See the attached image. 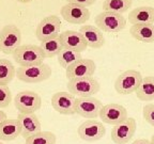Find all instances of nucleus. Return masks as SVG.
<instances>
[{
    "mask_svg": "<svg viewBox=\"0 0 154 144\" xmlns=\"http://www.w3.org/2000/svg\"><path fill=\"white\" fill-rule=\"evenodd\" d=\"M22 43V32L15 25H7L0 30V50L5 55H13Z\"/></svg>",
    "mask_w": 154,
    "mask_h": 144,
    "instance_id": "nucleus-6",
    "label": "nucleus"
},
{
    "mask_svg": "<svg viewBox=\"0 0 154 144\" xmlns=\"http://www.w3.org/2000/svg\"><path fill=\"white\" fill-rule=\"evenodd\" d=\"M137 129V123L133 118H128L111 129V140L115 144H128L134 137Z\"/></svg>",
    "mask_w": 154,
    "mask_h": 144,
    "instance_id": "nucleus-11",
    "label": "nucleus"
},
{
    "mask_svg": "<svg viewBox=\"0 0 154 144\" xmlns=\"http://www.w3.org/2000/svg\"><path fill=\"white\" fill-rule=\"evenodd\" d=\"M130 33L138 42L154 43V24L132 25Z\"/></svg>",
    "mask_w": 154,
    "mask_h": 144,
    "instance_id": "nucleus-21",
    "label": "nucleus"
},
{
    "mask_svg": "<svg viewBox=\"0 0 154 144\" xmlns=\"http://www.w3.org/2000/svg\"><path fill=\"white\" fill-rule=\"evenodd\" d=\"M60 15L65 22L72 25H84L91 16L88 8L75 3H66L60 9Z\"/></svg>",
    "mask_w": 154,
    "mask_h": 144,
    "instance_id": "nucleus-10",
    "label": "nucleus"
},
{
    "mask_svg": "<svg viewBox=\"0 0 154 144\" xmlns=\"http://www.w3.org/2000/svg\"><path fill=\"white\" fill-rule=\"evenodd\" d=\"M14 106L19 113H35L42 107V98L33 91H23L14 97Z\"/></svg>",
    "mask_w": 154,
    "mask_h": 144,
    "instance_id": "nucleus-7",
    "label": "nucleus"
},
{
    "mask_svg": "<svg viewBox=\"0 0 154 144\" xmlns=\"http://www.w3.org/2000/svg\"><path fill=\"white\" fill-rule=\"evenodd\" d=\"M25 140V144H56L57 138L54 132L41 130Z\"/></svg>",
    "mask_w": 154,
    "mask_h": 144,
    "instance_id": "nucleus-27",
    "label": "nucleus"
},
{
    "mask_svg": "<svg viewBox=\"0 0 154 144\" xmlns=\"http://www.w3.org/2000/svg\"><path fill=\"white\" fill-rule=\"evenodd\" d=\"M51 67L42 63L31 66H20L16 70V77L20 81L26 83H38L49 79L51 76Z\"/></svg>",
    "mask_w": 154,
    "mask_h": 144,
    "instance_id": "nucleus-3",
    "label": "nucleus"
},
{
    "mask_svg": "<svg viewBox=\"0 0 154 144\" xmlns=\"http://www.w3.org/2000/svg\"><path fill=\"white\" fill-rule=\"evenodd\" d=\"M79 138L87 142H95L105 136L106 128L102 122L96 120H87L77 128Z\"/></svg>",
    "mask_w": 154,
    "mask_h": 144,
    "instance_id": "nucleus-12",
    "label": "nucleus"
},
{
    "mask_svg": "<svg viewBox=\"0 0 154 144\" xmlns=\"http://www.w3.org/2000/svg\"><path fill=\"white\" fill-rule=\"evenodd\" d=\"M40 47L43 50L45 59H51V58L57 57L59 55V52L63 49V46L61 44L59 35L41 42L40 43Z\"/></svg>",
    "mask_w": 154,
    "mask_h": 144,
    "instance_id": "nucleus-23",
    "label": "nucleus"
},
{
    "mask_svg": "<svg viewBox=\"0 0 154 144\" xmlns=\"http://www.w3.org/2000/svg\"><path fill=\"white\" fill-rule=\"evenodd\" d=\"M61 44L63 48L71 49L76 52L82 53L88 47L86 43V40L82 35L79 31H74V30H66L59 34Z\"/></svg>",
    "mask_w": 154,
    "mask_h": 144,
    "instance_id": "nucleus-16",
    "label": "nucleus"
},
{
    "mask_svg": "<svg viewBox=\"0 0 154 144\" xmlns=\"http://www.w3.org/2000/svg\"><path fill=\"white\" fill-rule=\"evenodd\" d=\"M67 3H75V4L82 5V7L88 8L90 5L94 4L96 2V0H65Z\"/></svg>",
    "mask_w": 154,
    "mask_h": 144,
    "instance_id": "nucleus-30",
    "label": "nucleus"
},
{
    "mask_svg": "<svg viewBox=\"0 0 154 144\" xmlns=\"http://www.w3.org/2000/svg\"><path fill=\"white\" fill-rule=\"evenodd\" d=\"M132 144H150V140H148V139H137V140H135Z\"/></svg>",
    "mask_w": 154,
    "mask_h": 144,
    "instance_id": "nucleus-31",
    "label": "nucleus"
},
{
    "mask_svg": "<svg viewBox=\"0 0 154 144\" xmlns=\"http://www.w3.org/2000/svg\"><path fill=\"white\" fill-rule=\"evenodd\" d=\"M103 104L94 96L90 97H76L75 101V113L89 120H95L99 118Z\"/></svg>",
    "mask_w": 154,
    "mask_h": 144,
    "instance_id": "nucleus-8",
    "label": "nucleus"
},
{
    "mask_svg": "<svg viewBox=\"0 0 154 144\" xmlns=\"http://www.w3.org/2000/svg\"><path fill=\"white\" fill-rule=\"evenodd\" d=\"M8 118V116H7V114H5V112H3L2 110H0V124L1 123H3L5 120Z\"/></svg>",
    "mask_w": 154,
    "mask_h": 144,
    "instance_id": "nucleus-32",
    "label": "nucleus"
},
{
    "mask_svg": "<svg viewBox=\"0 0 154 144\" xmlns=\"http://www.w3.org/2000/svg\"><path fill=\"white\" fill-rule=\"evenodd\" d=\"M128 22L132 25L154 24V8L138 7L128 13Z\"/></svg>",
    "mask_w": 154,
    "mask_h": 144,
    "instance_id": "nucleus-19",
    "label": "nucleus"
},
{
    "mask_svg": "<svg viewBox=\"0 0 154 144\" xmlns=\"http://www.w3.org/2000/svg\"><path fill=\"white\" fill-rule=\"evenodd\" d=\"M133 0H104L103 10L108 12H115L119 14L128 12L132 8Z\"/></svg>",
    "mask_w": 154,
    "mask_h": 144,
    "instance_id": "nucleus-25",
    "label": "nucleus"
},
{
    "mask_svg": "<svg viewBox=\"0 0 154 144\" xmlns=\"http://www.w3.org/2000/svg\"><path fill=\"white\" fill-rule=\"evenodd\" d=\"M17 120L22 127L20 136L24 139H27L32 134L41 131L42 125L35 113H19Z\"/></svg>",
    "mask_w": 154,
    "mask_h": 144,
    "instance_id": "nucleus-17",
    "label": "nucleus"
},
{
    "mask_svg": "<svg viewBox=\"0 0 154 144\" xmlns=\"http://www.w3.org/2000/svg\"><path fill=\"white\" fill-rule=\"evenodd\" d=\"M22 127L17 118H7L0 124V140L1 141H13L20 136Z\"/></svg>",
    "mask_w": 154,
    "mask_h": 144,
    "instance_id": "nucleus-20",
    "label": "nucleus"
},
{
    "mask_svg": "<svg viewBox=\"0 0 154 144\" xmlns=\"http://www.w3.org/2000/svg\"><path fill=\"white\" fill-rule=\"evenodd\" d=\"M150 144H154V134L151 137V140H150Z\"/></svg>",
    "mask_w": 154,
    "mask_h": 144,
    "instance_id": "nucleus-34",
    "label": "nucleus"
},
{
    "mask_svg": "<svg viewBox=\"0 0 154 144\" xmlns=\"http://www.w3.org/2000/svg\"><path fill=\"white\" fill-rule=\"evenodd\" d=\"M16 1L20 3H29V2H31V1H33V0H16Z\"/></svg>",
    "mask_w": 154,
    "mask_h": 144,
    "instance_id": "nucleus-33",
    "label": "nucleus"
},
{
    "mask_svg": "<svg viewBox=\"0 0 154 144\" xmlns=\"http://www.w3.org/2000/svg\"><path fill=\"white\" fill-rule=\"evenodd\" d=\"M12 101V93L8 86H0V108H7Z\"/></svg>",
    "mask_w": 154,
    "mask_h": 144,
    "instance_id": "nucleus-28",
    "label": "nucleus"
},
{
    "mask_svg": "<svg viewBox=\"0 0 154 144\" xmlns=\"http://www.w3.org/2000/svg\"><path fill=\"white\" fill-rule=\"evenodd\" d=\"M79 32L84 36L85 40H86L88 47L92 48V49H99V48L103 47L105 45V36H104L103 32L96 26H93V25H84V26L80 27Z\"/></svg>",
    "mask_w": 154,
    "mask_h": 144,
    "instance_id": "nucleus-18",
    "label": "nucleus"
},
{
    "mask_svg": "<svg viewBox=\"0 0 154 144\" xmlns=\"http://www.w3.org/2000/svg\"><path fill=\"white\" fill-rule=\"evenodd\" d=\"M94 24L102 32L105 33H119L126 27L128 19L122 14L103 11L94 18Z\"/></svg>",
    "mask_w": 154,
    "mask_h": 144,
    "instance_id": "nucleus-1",
    "label": "nucleus"
},
{
    "mask_svg": "<svg viewBox=\"0 0 154 144\" xmlns=\"http://www.w3.org/2000/svg\"><path fill=\"white\" fill-rule=\"evenodd\" d=\"M57 59H58V63L60 64V66L66 70L67 67L70 66V65H72L73 63L82 59V53L76 52V51L71 50V49L63 48L62 50L59 52V55L57 56Z\"/></svg>",
    "mask_w": 154,
    "mask_h": 144,
    "instance_id": "nucleus-26",
    "label": "nucleus"
},
{
    "mask_svg": "<svg viewBox=\"0 0 154 144\" xmlns=\"http://www.w3.org/2000/svg\"><path fill=\"white\" fill-rule=\"evenodd\" d=\"M62 27L60 18L56 15H49L38 22L35 29V35L40 42L48 38H55L60 34V29Z\"/></svg>",
    "mask_w": 154,
    "mask_h": 144,
    "instance_id": "nucleus-9",
    "label": "nucleus"
},
{
    "mask_svg": "<svg viewBox=\"0 0 154 144\" xmlns=\"http://www.w3.org/2000/svg\"><path fill=\"white\" fill-rule=\"evenodd\" d=\"M135 93L137 98L141 101L154 100V76L143 77L139 88Z\"/></svg>",
    "mask_w": 154,
    "mask_h": 144,
    "instance_id": "nucleus-22",
    "label": "nucleus"
},
{
    "mask_svg": "<svg viewBox=\"0 0 154 144\" xmlns=\"http://www.w3.org/2000/svg\"><path fill=\"white\" fill-rule=\"evenodd\" d=\"M13 59L19 66H31L44 63L45 56L38 45H20L13 52Z\"/></svg>",
    "mask_w": 154,
    "mask_h": 144,
    "instance_id": "nucleus-2",
    "label": "nucleus"
},
{
    "mask_svg": "<svg viewBox=\"0 0 154 144\" xmlns=\"http://www.w3.org/2000/svg\"><path fill=\"white\" fill-rule=\"evenodd\" d=\"M16 76V68L8 59H0V86H8Z\"/></svg>",
    "mask_w": 154,
    "mask_h": 144,
    "instance_id": "nucleus-24",
    "label": "nucleus"
},
{
    "mask_svg": "<svg viewBox=\"0 0 154 144\" xmlns=\"http://www.w3.org/2000/svg\"><path fill=\"white\" fill-rule=\"evenodd\" d=\"M142 75L139 70H128L121 73L115 81V90L120 95L135 93L142 81Z\"/></svg>",
    "mask_w": 154,
    "mask_h": 144,
    "instance_id": "nucleus-5",
    "label": "nucleus"
},
{
    "mask_svg": "<svg viewBox=\"0 0 154 144\" xmlns=\"http://www.w3.org/2000/svg\"><path fill=\"white\" fill-rule=\"evenodd\" d=\"M0 144H3V142H2V141H1V140H0Z\"/></svg>",
    "mask_w": 154,
    "mask_h": 144,
    "instance_id": "nucleus-35",
    "label": "nucleus"
},
{
    "mask_svg": "<svg viewBox=\"0 0 154 144\" xmlns=\"http://www.w3.org/2000/svg\"><path fill=\"white\" fill-rule=\"evenodd\" d=\"M75 101L76 97L69 92H57L51 96V107L63 115L75 114Z\"/></svg>",
    "mask_w": 154,
    "mask_h": 144,
    "instance_id": "nucleus-14",
    "label": "nucleus"
},
{
    "mask_svg": "<svg viewBox=\"0 0 154 144\" xmlns=\"http://www.w3.org/2000/svg\"><path fill=\"white\" fill-rule=\"evenodd\" d=\"M142 116L146 122L154 127V104H147L142 109Z\"/></svg>",
    "mask_w": 154,
    "mask_h": 144,
    "instance_id": "nucleus-29",
    "label": "nucleus"
},
{
    "mask_svg": "<svg viewBox=\"0 0 154 144\" xmlns=\"http://www.w3.org/2000/svg\"><path fill=\"white\" fill-rule=\"evenodd\" d=\"M96 70V64L91 59H80L73 63L65 70V75L69 80L82 77H93Z\"/></svg>",
    "mask_w": 154,
    "mask_h": 144,
    "instance_id": "nucleus-15",
    "label": "nucleus"
},
{
    "mask_svg": "<svg viewBox=\"0 0 154 144\" xmlns=\"http://www.w3.org/2000/svg\"><path fill=\"white\" fill-rule=\"evenodd\" d=\"M99 118L102 122L108 125H118L128 118V110L119 104H107L100 111Z\"/></svg>",
    "mask_w": 154,
    "mask_h": 144,
    "instance_id": "nucleus-13",
    "label": "nucleus"
},
{
    "mask_svg": "<svg viewBox=\"0 0 154 144\" xmlns=\"http://www.w3.org/2000/svg\"><path fill=\"white\" fill-rule=\"evenodd\" d=\"M66 88L67 92L75 97H90L99 93L101 86L94 77H82L70 79Z\"/></svg>",
    "mask_w": 154,
    "mask_h": 144,
    "instance_id": "nucleus-4",
    "label": "nucleus"
}]
</instances>
